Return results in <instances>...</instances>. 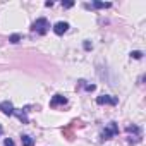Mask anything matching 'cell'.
Listing matches in <instances>:
<instances>
[{"label": "cell", "instance_id": "4", "mask_svg": "<svg viewBox=\"0 0 146 146\" xmlns=\"http://www.w3.org/2000/svg\"><path fill=\"white\" fill-rule=\"evenodd\" d=\"M96 103L98 105H117L119 103V98L117 96H110V95H102V96H98L96 98Z\"/></svg>", "mask_w": 146, "mask_h": 146}, {"label": "cell", "instance_id": "2", "mask_svg": "<svg viewBox=\"0 0 146 146\" xmlns=\"http://www.w3.org/2000/svg\"><path fill=\"white\" fill-rule=\"evenodd\" d=\"M48 28H50V23H48V19H45V17H40V19H36L35 23H33V26H31V31L33 33H38V35H46L48 33Z\"/></svg>", "mask_w": 146, "mask_h": 146}, {"label": "cell", "instance_id": "3", "mask_svg": "<svg viewBox=\"0 0 146 146\" xmlns=\"http://www.w3.org/2000/svg\"><path fill=\"white\" fill-rule=\"evenodd\" d=\"M119 134V125H117V122H108V125L103 129V132H102V139L103 141H107V139H112L113 136H117Z\"/></svg>", "mask_w": 146, "mask_h": 146}, {"label": "cell", "instance_id": "6", "mask_svg": "<svg viewBox=\"0 0 146 146\" xmlns=\"http://www.w3.org/2000/svg\"><path fill=\"white\" fill-rule=\"evenodd\" d=\"M14 105L11 102H2L0 103V112H2L4 115H14Z\"/></svg>", "mask_w": 146, "mask_h": 146}, {"label": "cell", "instance_id": "16", "mask_svg": "<svg viewBox=\"0 0 146 146\" xmlns=\"http://www.w3.org/2000/svg\"><path fill=\"white\" fill-rule=\"evenodd\" d=\"M91 48H93V45L90 41H84V50H91Z\"/></svg>", "mask_w": 146, "mask_h": 146}, {"label": "cell", "instance_id": "8", "mask_svg": "<svg viewBox=\"0 0 146 146\" xmlns=\"http://www.w3.org/2000/svg\"><path fill=\"white\" fill-rule=\"evenodd\" d=\"M26 112H28V108H24L23 112H21V110H14V115H16V117H17L23 124H29V119H28Z\"/></svg>", "mask_w": 146, "mask_h": 146}, {"label": "cell", "instance_id": "14", "mask_svg": "<svg viewBox=\"0 0 146 146\" xmlns=\"http://www.w3.org/2000/svg\"><path fill=\"white\" fill-rule=\"evenodd\" d=\"M62 7L64 9H70V7H74V2H72V0L70 2H62Z\"/></svg>", "mask_w": 146, "mask_h": 146}, {"label": "cell", "instance_id": "10", "mask_svg": "<svg viewBox=\"0 0 146 146\" xmlns=\"http://www.w3.org/2000/svg\"><path fill=\"white\" fill-rule=\"evenodd\" d=\"M91 5H93L95 9H110V7H112L110 2H98V0H95Z\"/></svg>", "mask_w": 146, "mask_h": 146}, {"label": "cell", "instance_id": "7", "mask_svg": "<svg viewBox=\"0 0 146 146\" xmlns=\"http://www.w3.org/2000/svg\"><path fill=\"white\" fill-rule=\"evenodd\" d=\"M67 29H69V24H67V23H64V21H58V23L53 26V33H55V35H58V36H62L64 33H67Z\"/></svg>", "mask_w": 146, "mask_h": 146}, {"label": "cell", "instance_id": "17", "mask_svg": "<svg viewBox=\"0 0 146 146\" xmlns=\"http://www.w3.org/2000/svg\"><path fill=\"white\" fill-rule=\"evenodd\" d=\"M2 132H4V127H2V124H0V136H2Z\"/></svg>", "mask_w": 146, "mask_h": 146}, {"label": "cell", "instance_id": "12", "mask_svg": "<svg viewBox=\"0 0 146 146\" xmlns=\"http://www.w3.org/2000/svg\"><path fill=\"white\" fill-rule=\"evenodd\" d=\"M21 40H23V35H19V33H14V35L9 36V41L11 43H19Z\"/></svg>", "mask_w": 146, "mask_h": 146}, {"label": "cell", "instance_id": "9", "mask_svg": "<svg viewBox=\"0 0 146 146\" xmlns=\"http://www.w3.org/2000/svg\"><path fill=\"white\" fill-rule=\"evenodd\" d=\"M21 143H23V146H35V139L31 136H28V134L21 136Z\"/></svg>", "mask_w": 146, "mask_h": 146}, {"label": "cell", "instance_id": "15", "mask_svg": "<svg viewBox=\"0 0 146 146\" xmlns=\"http://www.w3.org/2000/svg\"><path fill=\"white\" fill-rule=\"evenodd\" d=\"M4 146H14V141H12L11 137H7V139L4 141Z\"/></svg>", "mask_w": 146, "mask_h": 146}, {"label": "cell", "instance_id": "11", "mask_svg": "<svg viewBox=\"0 0 146 146\" xmlns=\"http://www.w3.org/2000/svg\"><path fill=\"white\" fill-rule=\"evenodd\" d=\"M78 88H84L86 91H95V90H96V86H95V84H86V81H83V79L78 83Z\"/></svg>", "mask_w": 146, "mask_h": 146}, {"label": "cell", "instance_id": "5", "mask_svg": "<svg viewBox=\"0 0 146 146\" xmlns=\"http://www.w3.org/2000/svg\"><path fill=\"white\" fill-rule=\"evenodd\" d=\"M65 103H67V98H65V96H62V95H53V96H52V100H50V107H52V108L62 107V105H65Z\"/></svg>", "mask_w": 146, "mask_h": 146}, {"label": "cell", "instance_id": "1", "mask_svg": "<svg viewBox=\"0 0 146 146\" xmlns=\"http://www.w3.org/2000/svg\"><path fill=\"white\" fill-rule=\"evenodd\" d=\"M125 132L129 134V143H132V144H137V143H141L143 141V131H141V127L139 125H136V124H132V125H127L125 127Z\"/></svg>", "mask_w": 146, "mask_h": 146}, {"label": "cell", "instance_id": "13", "mask_svg": "<svg viewBox=\"0 0 146 146\" xmlns=\"http://www.w3.org/2000/svg\"><path fill=\"white\" fill-rule=\"evenodd\" d=\"M131 57H132V58H136V60H141V58H143V52L134 50V52H131Z\"/></svg>", "mask_w": 146, "mask_h": 146}]
</instances>
